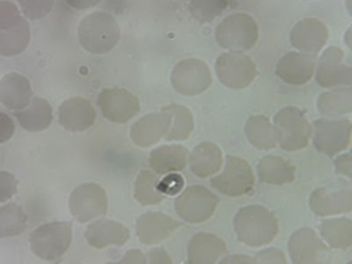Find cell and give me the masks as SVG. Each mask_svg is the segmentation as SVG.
<instances>
[{"label":"cell","instance_id":"cell-1","mask_svg":"<svg viewBox=\"0 0 352 264\" xmlns=\"http://www.w3.org/2000/svg\"><path fill=\"white\" fill-rule=\"evenodd\" d=\"M232 227L236 239L250 248L268 245L279 231L275 214L268 208L257 204L239 208L234 216Z\"/></svg>","mask_w":352,"mask_h":264},{"label":"cell","instance_id":"cell-2","mask_svg":"<svg viewBox=\"0 0 352 264\" xmlns=\"http://www.w3.org/2000/svg\"><path fill=\"white\" fill-rule=\"evenodd\" d=\"M121 32L116 18L104 11H96L85 15L77 28V37L81 47L92 54H106L111 51Z\"/></svg>","mask_w":352,"mask_h":264},{"label":"cell","instance_id":"cell-3","mask_svg":"<svg viewBox=\"0 0 352 264\" xmlns=\"http://www.w3.org/2000/svg\"><path fill=\"white\" fill-rule=\"evenodd\" d=\"M214 38L224 50L245 52L254 47L258 38V26L249 14H231L219 22L214 30Z\"/></svg>","mask_w":352,"mask_h":264},{"label":"cell","instance_id":"cell-4","mask_svg":"<svg viewBox=\"0 0 352 264\" xmlns=\"http://www.w3.org/2000/svg\"><path fill=\"white\" fill-rule=\"evenodd\" d=\"M272 124L279 132V144L285 151H298L309 144L312 125L304 111L296 106H285L274 114Z\"/></svg>","mask_w":352,"mask_h":264},{"label":"cell","instance_id":"cell-5","mask_svg":"<svg viewBox=\"0 0 352 264\" xmlns=\"http://www.w3.org/2000/svg\"><path fill=\"white\" fill-rule=\"evenodd\" d=\"M309 209L320 217L352 212V183L345 179L331 180L315 188L308 198Z\"/></svg>","mask_w":352,"mask_h":264},{"label":"cell","instance_id":"cell-6","mask_svg":"<svg viewBox=\"0 0 352 264\" xmlns=\"http://www.w3.org/2000/svg\"><path fill=\"white\" fill-rule=\"evenodd\" d=\"M32 252L45 260L62 257L72 243V224L69 221H51L37 227L29 238Z\"/></svg>","mask_w":352,"mask_h":264},{"label":"cell","instance_id":"cell-7","mask_svg":"<svg viewBox=\"0 0 352 264\" xmlns=\"http://www.w3.org/2000/svg\"><path fill=\"white\" fill-rule=\"evenodd\" d=\"M219 205V197L202 184L186 187L175 199L173 208L177 216L190 224L209 220Z\"/></svg>","mask_w":352,"mask_h":264},{"label":"cell","instance_id":"cell-8","mask_svg":"<svg viewBox=\"0 0 352 264\" xmlns=\"http://www.w3.org/2000/svg\"><path fill=\"white\" fill-rule=\"evenodd\" d=\"M256 183L250 164L238 157L227 155L223 170L210 179V186L227 197H242L249 194Z\"/></svg>","mask_w":352,"mask_h":264},{"label":"cell","instance_id":"cell-9","mask_svg":"<svg viewBox=\"0 0 352 264\" xmlns=\"http://www.w3.org/2000/svg\"><path fill=\"white\" fill-rule=\"evenodd\" d=\"M352 138L348 118H318L312 126V144L318 153L334 157L346 150Z\"/></svg>","mask_w":352,"mask_h":264},{"label":"cell","instance_id":"cell-10","mask_svg":"<svg viewBox=\"0 0 352 264\" xmlns=\"http://www.w3.org/2000/svg\"><path fill=\"white\" fill-rule=\"evenodd\" d=\"M292 264H331V252L311 227L296 230L287 242Z\"/></svg>","mask_w":352,"mask_h":264},{"label":"cell","instance_id":"cell-11","mask_svg":"<svg viewBox=\"0 0 352 264\" xmlns=\"http://www.w3.org/2000/svg\"><path fill=\"white\" fill-rule=\"evenodd\" d=\"M219 81L231 89H242L257 77V67L250 56L243 52H223L214 63Z\"/></svg>","mask_w":352,"mask_h":264},{"label":"cell","instance_id":"cell-12","mask_svg":"<svg viewBox=\"0 0 352 264\" xmlns=\"http://www.w3.org/2000/svg\"><path fill=\"white\" fill-rule=\"evenodd\" d=\"M173 89L182 95L192 96L205 92L212 84L209 66L197 58H188L177 62L170 73Z\"/></svg>","mask_w":352,"mask_h":264},{"label":"cell","instance_id":"cell-13","mask_svg":"<svg viewBox=\"0 0 352 264\" xmlns=\"http://www.w3.org/2000/svg\"><path fill=\"white\" fill-rule=\"evenodd\" d=\"M344 51L340 47H327L315 66V81L322 88L352 87V66L342 63Z\"/></svg>","mask_w":352,"mask_h":264},{"label":"cell","instance_id":"cell-14","mask_svg":"<svg viewBox=\"0 0 352 264\" xmlns=\"http://www.w3.org/2000/svg\"><path fill=\"white\" fill-rule=\"evenodd\" d=\"M69 209L77 221H91L107 212L106 191L96 183L80 184L70 194Z\"/></svg>","mask_w":352,"mask_h":264},{"label":"cell","instance_id":"cell-15","mask_svg":"<svg viewBox=\"0 0 352 264\" xmlns=\"http://www.w3.org/2000/svg\"><path fill=\"white\" fill-rule=\"evenodd\" d=\"M98 104L104 118L116 124H124L140 110L138 96L122 88H104L98 95Z\"/></svg>","mask_w":352,"mask_h":264},{"label":"cell","instance_id":"cell-16","mask_svg":"<svg viewBox=\"0 0 352 264\" xmlns=\"http://www.w3.org/2000/svg\"><path fill=\"white\" fill-rule=\"evenodd\" d=\"M329 29L320 19L304 18L290 30V44L300 52L316 55L327 43Z\"/></svg>","mask_w":352,"mask_h":264},{"label":"cell","instance_id":"cell-17","mask_svg":"<svg viewBox=\"0 0 352 264\" xmlns=\"http://www.w3.org/2000/svg\"><path fill=\"white\" fill-rule=\"evenodd\" d=\"M315 55L300 51L286 52L275 66V74L290 85H304L315 74Z\"/></svg>","mask_w":352,"mask_h":264},{"label":"cell","instance_id":"cell-18","mask_svg":"<svg viewBox=\"0 0 352 264\" xmlns=\"http://www.w3.org/2000/svg\"><path fill=\"white\" fill-rule=\"evenodd\" d=\"M180 227V221L162 212H146L136 220L135 230L143 245H155L170 236Z\"/></svg>","mask_w":352,"mask_h":264},{"label":"cell","instance_id":"cell-19","mask_svg":"<svg viewBox=\"0 0 352 264\" xmlns=\"http://www.w3.org/2000/svg\"><path fill=\"white\" fill-rule=\"evenodd\" d=\"M169 126L170 114L161 110L160 113H148L133 122L129 135L136 146L148 147L165 138Z\"/></svg>","mask_w":352,"mask_h":264},{"label":"cell","instance_id":"cell-20","mask_svg":"<svg viewBox=\"0 0 352 264\" xmlns=\"http://www.w3.org/2000/svg\"><path fill=\"white\" fill-rule=\"evenodd\" d=\"M226 254V242L212 232H197L187 243L188 264H217Z\"/></svg>","mask_w":352,"mask_h":264},{"label":"cell","instance_id":"cell-21","mask_svg":"<svg viewBox=\"0 0 352 264\" xmlns=\"http://www.w3.org/2000/svg\"><path fill=\"white\" fill-rule=\"evenodd\" d=\"M96 114L94 106L84 98H70L58 110L59 124L70 132H82L91 128Z\"/></svg>","mask_w":352,"mask_h":264},{"label":"cell","instance_id":"cell-22","mask_svg":"<svg viewBox=\"0 0 352 264\" xmlns=\"http://www.w3.org/2000/svg\"><path fill=\"white\" fill-rule=\"evenodd\" d=\"M84 238L89 246L96 249H103L106 246H122L129 239V230L114 220H95L87 227Z\"/></svg>","mask_w":352,"mask_h":264},{"label":"cell","instance_id":"cell-23","mask_svg":"<svg viewBox=\"0 0 352 264\" xmlns=\"http://www.w3.org/2000/svg\"><path fill=\"white\" fill-rule=\"evenodd\" d=\"M33 99L29 80L19 73H8L0 80V103L7 109L21 110Z\"/></svg>","mask_w":352,"mask_h":264},{"label":"cell","instance_id":"cell-24","mask_svg":"<svg viewBox=\"0 0 352 264\" xmlns=\"http://www.w3.org/2000/svg\"><path fill=\"white\" fill-rule=\"evenodd\" d=\"M188 164V151L182 144H164L151 150L148 165L157 175L180 172Z\"/></svg>","mask_w":352,"mask_h":264},{"label":"cell","instance_id":"cell-25","mask_svg":"<svg viewBox=\"0 0 352 264\" xmlns=\"http://www.w3.org/2000/svg\"><path fill=\"white\" fill-rule=\"evenodd\" d=\"M223 165V153L213 142H201L188 154L190 170L198 177L216 175Z\"/></svg>","mask_w":352,"mask_h":264},{"label":"cell","instance_id":"cell-26","mask_svg":"<svg viewBox=\"0 0 352 264\" xmlns=\"http://www.w3.org/2000/svg\"><path fill=\"white\" fill-rule=\"evenodd\" d=\"M258 180L272 186H283L294 182L296 166L279 155H264L257 164Z\"/></svg>","mask_w":352,"mask_h":264},{"label":"cell","instance_id":"cell-27","mask_svg":"<svg viewBox=\"0 0 352 264\" xmlns=\"http://www.w3.org/2000/svg\"><path fill=\"white\" fill-rule=\"evenodd\" d=\"M245 136L258 150H271L279 144V132L268 117L250 116L245 122Z\"/></svg>","mask_w":352,"mask_h":264},{"label":"cell","instance_id":"cell-28","mask_svg":"<svg viewBox=\"0 0 352 264\" xmlns=\"http://www.w3.org/2000/svg\"><path fill=\"white\" fill-rule=\"evenodd\" d=\"M319 236L331 249L346 250L352 248V220L346 217L324 219L318 226Z\"/></svg>","mask_w":352,"mask_h":264},{"label":"cell","instance_id":"cell-29","mask_svg":"<svg viewBox=\"0 0 352 264\" xmlns=\"http://www.w3.org/2000/svg\"><path fill=\"white\" fill-rule=\"evenodd\" d=\"M15 117L21 126L29 132H40L52 122V107L43 98H33L30 103L15 111Z\"/></svg>","mask_w":352,"mask_h":264},{"label":"cell","instance_id":"cell-30","mask_svg":"<svg viewBox=\"0 0 352 264\" xmlns=\"http://www.w3.org/2000/svg\"><path fill=\"white\" fill-rule=\"evenodd\" d=\"M318 110L324 116H342L352 111V87H338L319 94Z\"/></svg>","mask_w":352,"mask_h":264},{"label":"cell","instance_id":"cell-31","mask_svg":"<svg viewBox=\"0 0 352 264\" xmlns=\"http://www.w3.org/2000/svg\"><path fill=\"white\" fill-rule=\"evenodd\" d=\"M30 41V26L23 18L11 28L0 29V55L14 56L25 51Z\"/></svg>","mask_w":352,"mask_h":264},{"label":"cell","instance_id":"cell-32","mask_svg":"<svg viewBox=\"0 0 352 264\" xmlns=\"http://www.w3.org/2000/svg\"><path fill=\"white\" fill-rule=\"evenodd\" d=\"M161 110L170 114V126L165 139L172 142L186 140L194 129L192 113L182 104H166Z\"/></svg>","mask_w":352,"mask_h":264},{"label":"cell","instance_id":"cell-33","mask_svg":"<svg viewBox=\"0 0 352 264\" xmlns=\"http://www.w3.org/2000/svg\"><path fill=\"white\" fill-rule=\"evenodd\" d=\"M133 197L135 199L144 205H157L165 199V195H162L158 190V176L157 173L151 170H140L139 175L135 179L133 186Z\"/></svg>","mask_w":352,"mask_h":264},{"label":"cell","instance_id":"cell-34","mask_svg":"<svg viewBox=\"0 0 352 264\" xmlns=\"http://www.w3.org/2000/svg\"><path fill=\"white\" fill-rule=\"evenodd\" d=\"M28 216L16 204H6L0 206V238L15 236L25 231Z\"/></svg>","mask_w":352,"mask_h":264},{"label":"cell","instance_id":"cell-35","mask_svg":"<svg viewBox=\"0 0 352 264\" xmlns=\"http://www.w3.org/2000/svg\"><path fill=\"white\" fill-rule=\"evenodd\" d=\"M234 0H190L188 12L198 22H212L232 6Z\"/></svg>","mask_w":352,"mask_h":264},{"label":"cell","instance_id":"cell-36","mask_svg":"<svg viewBox=\"0 0 352 264\" xmlns=\"http://www.w3.org/2000/svg\"><path fill=\"white\" fill-rule=\"evenodd\" d=\"M55 0H18L23 15L29 19H40L50 14Z\"/></svg>","mask_w":352,"mask_h":264},{"label":"cell","instance_id":"cell-37","mask_svg":"<svg viewBox=\"0 0 352 264\" xmlns=\"http://www.w3.org/2000/svg\"><path fill=\"white\" fill-rule=\"evenodd\" d=\"M23 19L21 10L8 0H0V29H7Z\"/></svg>","mask_w":352,"mask_h":264},{"label":"cell","instance_id":"cell-38","mask_svg":"<svg viewBox=\"0 0 352 264\" xmlns=\"http://www.w3.org/2000/svg\"><path fill=\"white\" fill-rule=\"evenodd\" d=\"M183 177L177 173H168L162 179H158V190L162 195H175L182 191L183 187Z\"/></svg>","mask_w":352,"mask_h":264},{"label":"cell","instance_id":"cell-39","mask_svg":"<svg viewBox=\"0 0 352 264\" xmlns=\"http://www.w3.org/2000/svg\"><path fill=\"white\" fill-rule=\"evenodd\" d=\"M18 188V179L7 170H0V204L10 199Z\"/></svg>","mask_w":352,"mask_h":264},{"label":"cell","instance_id":"cell-40","mask_svg":"<svg viewBox=\"0 0 352 264\" xmlns=\"http://www.w3.org/2000/svg\"><path fill=\"white\" fill-rule=\"evenodd\" d=\"M257 264H289L285 253L278 248H265L254 256Z\"/></svg>","mask_w":352,"mask_h":264},{"label":"cell","instance_id":"cell-41","mask_svg":"<svg viewBox=\"0 0 352 264\" xmlns=\"http://www.w3.org/2000/svg\"><path fill=\"white\" fill-rule=\"evenodd\" d=\"M334 166L338 175L346 176L349 180H352V151L340 154L334 160Z\"/></svg>","mask_w":352,"mask_h":264},{"label":"cell","instance_id":"cell-42","mask_svg":"<svg viewBox=\"0 0 352 264\" xmlns=\"http://www.w3.org/2000/svg\"><path fill=\"white\" fill-rule=\"evenodd\" d=\"M106 264H147V258L142 250L129 249L118 261H109Z\"/></svg>","mask_w":352,"mask_h":264},{"label":"cell","instance_id":"cell-43","mask_svg":"<svg viewBox=\"0 0 352 264\" xmlns=\"http://www.w3.org/2000/svg\"><path fill=\"white\" fill-rule=\"evenodd\" d=\"M15 132V125L12 118L0 111V143H6L7 140H10L12 138Z\"/></svg>","mask_w":352,"mask_h":264},{"label":"cell","instance_id":"cell-44","mask_svg":"<svg viewBox=\"0 0 352 264\" xmlns=\"http://www.w3.org/2000/svg\"><path fill=\"white\" fill-rule=\"evenodd\" d=\"M147 264H173L169 253L164 248H153L148 250Z\"/></svg>","mask_w":352,"mask_h":264},{"label":"cell","instance_id":"cell-45","mask_svg":"<svg viewBox=\"0 0 352 264\" xmlns=\"http://www.w3.org/2000/svg\"><path fill=\"white\" fill-rule=\"evenodd\" d=\"M217 264H257L256 258L248 254H226Z\"/></svg>","mask_w":352,"mask_h":264},{"label":"cell","instance_id":"cell-46","mask_svg":"<svg viewBox=\"0 0 352 264\" xmlns=\"http://www.w3.org/2000/svg\"><path fill=\"white\" fill-rule=\"evenodd\" d=\"M100 0H66V3L76 10H87L96 6Z\"/></svg>","mask_w":352,"mask_h":264},{"label":"cell","instance_id":"cell-47","mask_svg":"<svg viewBox=\"0 0 352 264\" xmlns=\"http://www.w3.org/2000/svg\"><path fill=\"white\" fill-rule=\"evenodd\" d=\"M344 41H345V44L352 50V25L346 29V32H345V34H344Z\"/></svg>","mask_w":352,"mask_h":264},{"label":"cell","instance_id":"cell-48","mask_svg":"<svg viewBox=\"0 0 352 264\" xmlns=\"http://www.w3.org/2000/svg\"><path fill=\"white\" fill-rule=\"evenodd\" d=\"M345 8H346L348 14L352 16V0H345Z\"/></svg>","mask_w":352,"mask_h":264},{"label":"cell","instance_id":"cell-49","mask_svg":"<svg viewBox=\"0 0 352 264\" xmlns=\"http://www.w3.org/2000/svg\"><path fill=\"white\" fill-rule=\"evenodd\" d=\"M346 264H352V260H349V261H348V263H346Z\"/></svg>","mask_w":352,"mask_h":264}]
</instances>
